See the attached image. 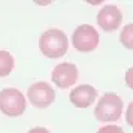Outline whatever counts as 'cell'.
Returning a JSON list of instances; mask_svg holds the SVG:
<instances>
[{
	"mask_svg": "<svg viewBox=\"0 0 133 133\" xmlns=\"http://www.w3.org/2000/svg\"><path fill=\"white\" fill-rule=\"evenodd\" d=\"M121 21H123V14L115 5H106L97 14V24H99V27L102 30L108 31V33L118 30Z\"/></svg>",
	"mask_w": 133,
	"mask_h": 133,
	"instance_id": "obj_6",
	"label": "cell"
},
{
	"mask_svg": "<svg viewBox=\"0 0 133 133\" xmlns=\"http://www.w3.org/2000/svg\"><path fill=\"white\" fill-rule=\"evenodd\" d=\"M123 114V100L118 94L115 93H106L100 97L94 109V117L96 120L102 123L120 120Z\"/></svg>",
	"mask_w": 133,
	"mask_h": 133,
	"instance_id": "obj_2",
	"label": "cell"
},
{
	"mask_svg": "<svg viewBox=\"0 0 133 133\" xmlns=\"http://www.w3.org/2000/svg\"><path fill=\"white\" fill-rule=\"evenodd\" d=\"M120 42L127 49H133V23L123 27V30L120 33Z\"/></svg>",
	"mask_w": 133,
	"mask_h": 133,
	"instance_id": "obj_10",
	"label": "cell"
},
{
	"mask_svg": "<svg viewBox=\"0 0 133 133\" xmlns=\"http://www.w3.org/2000/svg\"><path fill=\"white\" fill-rule=\"evenodd\" d=\"M100 36L97 30L90 24L78 25L72 35V45L79 52H91L99 46Z\"/></svg>",
	"mask_w": 133,
	"mask_h": 133,
	"instance_id": "obj_4",
	"label": "cell"
},
{
	"mask_svg": "<svg viewBox=\"0 0 133 133\" xmlns=\"http://www.w3.org/2000/svg\"><path fill=\"white\" fill-rule=\"evenodd\" d=\"M39 48L48 58H60L67 52L69 41L64 31L58 29H49L43 31L39 39Z\"/></svg>",
	"mask_w": 133,
	"mask_h": 133,
	"instance_id": "obj_1",
	"label": "cell"
},
{
	"mask_svg": "<svg viewBox=\"0 0 133 133\" xmlns=\"http://www.w3.org/2000/svg\"><path fill=\"white\" fill-rule=\"evenodd\" d=\"M27 97L35 108H48L55 100V91L48 82H35L29 87Z\"/></svg>",
	"mask_w": 133,
	"mask_h": 133,
	"instance_id": "obj_5",
	"label": "cell"
},
{
	"mask_svg": "<svg viewBox=\"0 0 133 133\" xmlns=\"http://www.w3.org/2000/svg\"><path fill=\"white\" fill-rule=\"evenodd\" d=\"M97 96V91L93 85L84 84V85H79L76 88H73L69 94V99L72 102L73 106L76 108H88L90 105L94 103Z\"/></svg>",
	"mask_w": 133,
	"mask_h": 133,
	"instance_id": "obj_8",
	"label": "cell"
},
{
	"mask_svg": "<svg viewBox=\"0 0 133 133\" xmlns=\"http://www.w3.org/2000/svg\"><path fill=\"white\" fill-rule=\"evenodd\" d=\"M27 133H49V130L45 129V127H33V129H30Z\"/></svg>",
	"mask_w": 133,
	"mask_h": 133,
	"instance_id": "obj_14",
	"label": "cell"
},
{
	"mask_svg": "<svg viewBox=\"0 0 133 133\" xmlns=\"http://www.w3.org/2000/svg\"><path fill=\"white\" fill-rule=\"evenodd\" d=\"M51 78L58 88H69L78 81V67L73 63H60L54 67Z\"/></svg>",
	"mask_w": 133,
	"mask_h": 133,
	"instance_id": "obj_7",
	"label": "cell"
},
{
	"mask_svg": "<svg viewBox=\"0 0 133 133\" xmlns=\"http://www.w3.org/2000/svg\"><path fill=\"white\" fill-rule=\"evenodd\" d=\"M126 85L133 90V67L127 69V72H126Z\"/></svg>",
	"mask_w": 133,
	"mask_h": 133,
	"instance_id": "obj_13",
	"label": "cell"
},
{
	"mask_svg": "<svg viewBox=\"0 0 133 133\" xmlns=\"http://www.w3.org/2000/svg\"><path fill=\"white\" fill-rule=\"evenodd\" d=\"M126 121L129 126L133 127V102H130V105L127 106V111H126Z\"/></svg>",
	"mask_w": 133,
	"mask_h": 133,
	"instance_id": "obj_12",
	"label": "cell"
},
{
	"mask_svg": "<svg viewBox=\"0 0 133 133\" xmlns=\"http://www.w3.org/2000/svg\"><path fill=\"white\" fill-rule=\"evenodd\" d=\"M97 133H124V130L121 129L120 126H103L100 127L99 130H97Z\"/></svg>",
	"mask_w": 133,
	"mask_h": 133,
	"instance_id": "obj_11",
	"label": "cell"
},
{
	"mask_svg": "<svg viewBox=\"0 0 133 133\" xmlns=\"http://www.w3.org/2000/svg\"><path fill=\"white\" fill-rule=\"evenodd\" d=\"M15 66V60L11 52L8 51H0V78L11 75Z\"/></svg>",
	"mask_w": 133,
	"mask_h": 133,
	"instance_id": "obj_9",
	"label": "cell"
},
{
	"mask_svg": "<svg viewBox=\"0 0 133 133\" xmlns=\"http://www.w3.org/2000/svg\"><path fill=\"white\" fill-rule=\"evenodd\" d=\"M25 97L18 88H3L0 91V111L8 117H19L25 111Z\"/></svg>",
	"mask_w": 133,
	"mask_h": 133,
	"instance_id": "obj_3",
	"label": "cell"
}]
</instances>
